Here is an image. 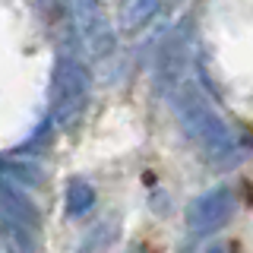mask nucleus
Segmentation results:
<instances>
[{
  "instance_id": "nucleus-1",
  "label": "nucleus",
  "mask_w": 253,
  "mask_h": 253,
  "mask_svg": "<svg viewBox=\"0 0 253 253\" xmlns=\"http://www.w3.org/2000/svg\"><path fill=\"white\" fill-rule=\"evenodd\" d=\"M190 124H193V130L206 139L209 152H215V155H228V152L234 149V136L228 133V126L221 124L206 105H200V101H193V105H190Z\"/></svg>"
},
{
  "instance_id": "nucleus-2",
  "label": "nucleus",
  "mask_w": 253,
  "mask_h": 253,
  "mask_svg": "<svg viewBox=\"0 0 253 253\" xmlns=\"http://www.w3.org/2000/svg\"><path fill=\"white\" fill-rule=\"evenodd\" d=\"M231 209H234L231 193H228V190H215V193L203 196V200L193 206L190 221H193V228H200V231H209V228H218L221 221H228Z\"/></svg>"
}]
</instances>
